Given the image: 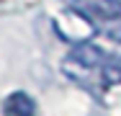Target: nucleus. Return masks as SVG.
<instances>
[{
    "instance_id": "1",
    "label": "nucleus",
    "mask_w": 121,
    "mask_h": 116,
    "mask_svg": "<svg viewBox=\"0 0 121 116\" xmlns=\"http://www.w3.org/2000/svg\"><path fill=\"white\" fill-rule=\"evenodd\" d=\"M54 31L59 39H65L75 46V44H82V41H90L95 36V21L82 8H65L54 18Z\"/></svg>"
},
{
    "instance_id": "2",
    "label": "nucleus",
    "mask_w": 121,
    "mask_h": 116,
    "mask_svg": "<svg viewBox=\"0 0 121 116\" xmlns=\"http://www.w3.org/2000/svg\"><path fill=\"white\" fill-rule=\"evenodd\" d=\"M70 59L77 62V65H82V67H90V70H100L106 62H111V59H108V54H106L100 46L90 44V41L75 44L72 52H70Z\"/></svg>"
},
{
    "instance_id": "3",
    "label": "nucleus",
    "mask_w": 121,
    "mask_h": 116,
    "mask_svg": "<svg viewBox=\"0 0 121 116\" xmlns=\"http://www.w3.org/2000/svg\"><path fill=\"white\" fill-rule=\"evenodd\" d=\"M80 8L93 21H100V23H111L121 18V0H85Z\"/></svg>"
},
{
    "instance_id": "4",
    "label": "nucleus",
    "mask_w": 121,
    "mask_h": 116,
    "mask_svg": "<svg viewBox=\"0 0 121 116\" xmlns=\"http://www.w3.org/2000/svg\"><path fill=\"white\" fill-rule=\"evenodd\" d=\"M3 111L8 116H36V101L23 90L10 93L3 103Z\"/></svg>"
},
{
    "instance_id": "5",
    "label": "nucleus",
    "mask_w": 121,
    "mask_h": 116,
    "mask_svg": "<svg viewBox=\"0 0 121 116\" xmlns=\"http://www.w3.org/2000/svg\"><path fill=\"white\" fill-rule=\"evenodd\" d=\"M100 75V85L111 88V85H121V62H106L103 67L98 70Z\"/></svg>"
},
{
    "instance_id": "6",
    "label": "nucleus",
    "mask_w": 121,
    "mask_h": 116,
    "mask_svg": "<svg viewBox=\"0 0 121 116\" xmlns=\"http://www.w3.org/2000/svg\"><path fill=\"white\" fill-rule=\"evenodd\" d=\"M103 34H106L111 41L121 44V18L119 21H111V23H103Z\"/></svg>"
},
{
    "instance_id": "7",
    "label": "nucleus",
    "mask_w": 121,
    "mask_h": 116,
    "mask_svg": "<svg viewBox=\"0 0 121 116\" xmlns=\"http://www.w3.org/2000/svg\"><path fill=\"white\" fill-rule=\"evenodd\" d=\"M116 57H119V62H121V44H119V52H116Z\"/></svg>"
}]
</instances>
